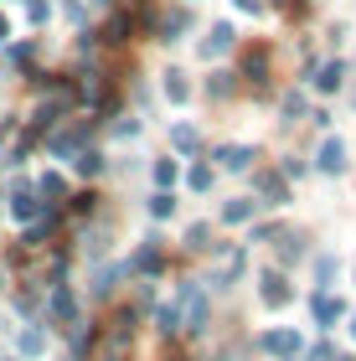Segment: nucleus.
Segmentation results:
<instances>
[{
    "label": "nucleus",
    "mask_w": 356,
    "mask_h": 361,
    "mask_svg": "<svg viewBox=\"0 0 356 361\" xmlns=\"http://www.w3.org/2000/svg\"><path fill=\"white\" fill-rule=\"evenodd\" d=\"M300 114H305V98H300V93H289V98H284V124H295Z\"/></svg>",
    "instance_id": "412c9836"
},
{
    "label": "nucleus",
    "mask_w": 356,
    "mask_h": 361,
    "mask_svg": "<svg viewBox=\"0 0 356 361\" xmlns=\"http://www.w3.org/2000/svg\"><path fill=\"white\" fill-rule=\"evenodd\" d=\"M186 26H191V11H171L166 21H160V31H166L160 42H176V31H186Z\"/></svg>",
    "instance_id": "f8f14e48"
},
{
    "label": "nucleus",
    "mask_w": 356,
    "mask_h": 361,
    "mask_svg": "<svg viewBox=\"0 0 356 361\" xmlns=\"http://www.w3.org/2000/svg\"><path fill=\"white\" fill-rule=\"evenodd\" d=\"M191 186H197V191H207V186H212V171H207V166H197V171H191Z\"/></svg>",
    "instance_id": "b1692460"
},
{
    "label": "nucleus",
    "mask_w": 356,
    "mask_h": 361,
    "mask_svg": "<svg viewBox=\"0 0 356 361\" xmlns=\"http://www.w3.org/2000/svg\"><path fill=\"white\" fill-rule=\"evenodd\" d=\"M73 166L83 171V176H99V171H104V155H99V150H83V155L73 160Z\"/></svg>",
    "instance_id": "f3484780"
},
{
    "label": "nucleus",
    "mask_w": 356,
    "mask_h": 361,
    "mask_svg": "<svg viewBox=\"0 0 356 361\" xmlns=\"http://www.w3.org/2000/svg\"><path fill=\"white\" fill-rule=\"evenodd\" d=\"M217 160H222V171H248L258 155L248 150V145H222V150H217Z\"/></svg>",
    "instance_id": "20e7f679"
},
{
    "label": "nucleus",
    "mask_w": 356,
    "mask_h": 361,
    "mask_svg": "<svg viewBox=\"0 0 356 361\" xmlns=\"http://www.w3.org/2000/svg\"><path fill=\"white\" fill-rule=\"evenodd\" d=\"M171 145H176V150H181V155H191V150H197V145H202V135H197V129H191V124H176V129H171Z\"/></svg>",
    "instance_id": "1a4fd4ad"
},
{
    "label": "nucleus",
    "mask_w": 356,
    "mask_h": 361,
    "mask_svg": "<svg viewBox=\"0 0 356 361\" xmlns=\"http://www.w3.org/2000/svg\"><path fill=\"white\" fill-rule=\"evenodd\" d=\"M264 351H279V356H289V351H300V336H289V331H269L264 341H258Z\"/></svg>",
    "instance_id": "0eeeda50"
},
{
    "label": "nucleus",
    "mask_w": 356,
    "mask_h": 361,
    "mask_svg": "<svg viewBox=\"0 0 356 361\" xmlns=\"http://www.w3.org/2000/svg\"><path fill=\"white\" fill-rule=\"evenodd\" d=\"M258 294H264L269 310H279V305H289V279H284L279 269H269V274H264V289H258Z\"/></svg>",
    "instance_id": "f257e3e1"
},
{
    "label": "nucleus",
    "mask_w": 356,
    "mask_h": 361,
    "mask_svg": "<svg viewBox=\"0 0 356 361\" xmlns=\"http://www.w3.org/2000/svg\"><path fill=\"white\" fill-rule=\"evenodd\" d=\"M42 196H62V176H42Z\"/></svg>",
    "instance_id": "393cba45"
},
{
    "label": "nucleus",
    "mask_w": 356,
    "mask_h": 361,
    "mask_svg": "<svg viewBox=\"0 0 356 361\" xmlns=\"http://www.w3.org/2000/svg\"><path fill=\"white\" fill-rule=\"evenodd\" d=\"M129 16H114V21H109V31H104V42H129Z\"/></svg>",
    "instance_id": "a211bd4d"
},
{
    "label": "nucleus",
    "mask_w": 356,
    "mask_h": 361,
    "mask_svg": "<svg viewBox=\"0 0 356 361\" xmlns=\"http://www.w3.org/2000/svg\"><path fill=\"white\" fill-rule=\"evenodd\" d=\"M6 57L16 62V68H26V62H31V57H37V47H31V42H21V47H11V52H6Z\"/></svg>",
    "instance_id": "aec40b11"
},
{
    "label": "nucleus",
    "mask_w": 356,
    "mask_h": 361,
    "mask_svg": "<svg viewBox=\"0 0 356 361\" xmlns=\"http://www.w3.org/2000/svg\"><path fill=\"white\" fill-rule=\"evenodd\" d=\"M150 212H155V217H171V212H176V202H171L166 191H160V196H150Z\"/></svg>",
    "instance_id": "4be33fe9"
},
{
    "label": "nucleus",
    "mask_w": 356,
    "mask_h": 361,
    "mask_svg": "<svg viewBox=\"0 0 356 361\" xmlns=\"http://www.w3.org/2000/svg\"><path fill=\"white\" fill-rule=\"evenodd\" d=\"M243 73H248V83H253V88H264V78H269V47H258V52H248V62H243Z\"/></svg>",
    "instance_id": "423d86ee"
},
{
    "label": "nucleus",
    "mask_w": 356,
    "mask_h": 361,
    "mask_svg": "<svg viewBox=\"0 0 356 361\" xmlns=\"http://www.w3.org/2000/svg\"><path fill=\"white\" fill-rule=\"evenodd\" d=\"M341 57H331V62H320V68H315V88L320 93H331V88H341Z\"/></svg>",
    "instance_id": "39448f33"
},
{
    "label": "nucleus",
    "mask_w": 356,
    "mask_h": 361,
    "mask_svg": "<svg viewBox=\"0 0 356 361\" xmlns=\"http://www.w3.org/2000/svg\"><path fill=\"white\" fill-rule=\"evenodd\" d=\"M155 180H160V186H171V180H176V160H160V166H155Z\"/></svg>",
    "instance_id": "5701e85b"
},
{
    "label": "nucleus",
    "mask_w": 356,
    "mask_h": 361,
    "mask_svg": "<svg viewBox=\"0 0 356 361\" xmlns=\"http://www.w3.org/2000/svg\"><path fill=\"white\" fill-rule=\"evenodd\" d=\"M351 336H356V320H351Z\"/></svg>",
    "instance_id": "cd10ccee"
},
{
    "label": "nucleus",
    "mask_w": 356,
    "mask_h": 361,
    "mask_svg": "<svg viewBox=\"0 0 356 361\" xmlns=\"http://www.w3.org/2000/svg\"><path fill=\"white\" fill-rule=\"evenodd\" d=\"M238 11H264V0H238Z\"/></svg>",
    "instance_id": "a878e982"
},
{
    "label": "nucleus",
    "mask_w": 356,
    "mask_h": 361,
    "mask_svg": "<svg viewBox=\"0 0 356 361\" xmlns=\"http://www.w3.org/2000/svg\"><path fill=\"white\" fill-rule=\"evenodd\" d=\"M207 98H233V73H212L207 78Z\"/></svg>",
    "instance_id": "ddd939ff"
},
{
    "label": "nucleus",
    "mask_w": 356,
    "mask_h": 361,
    "mask_svg": "<svg viewBox=\"0 0 356 361\" xmlns=\"http://www.w3.org/2000/svg\"><path fill=\"white\" fill-rule=\"evenodd\" d=\"M104 6H109V0H104Z\"/></svg>",
    "instance_id": "c85d7f7f"
},
{
    "label": "nucleus",
    "mask_w": 356,
    "mask_h": 361,
    "mask_svg": "<svg viewBox=\"0 0 356 361\" xmlns=\"http://www.w3.org/2000/svg\"><path fill=\"white\" fill-rule=\"evenodd\" d=\"M228 47H233V26H212V31L202 37V57L212 62V57H222V52H228Z\"/></svg>",
    "instance_id": "7ed1b4c3"
},
{
    "label": "nucleus",
    "mask_w": 356,
    "mask_h": 361,
    "mask_svg": "<svg viewBox=\"0 0 356 361\" xmlns=\"http://www.w3.org/2000/svg\"><path fill=\"white\" fill-rule=\"evenodd\" d=\"M320 171H331V176H341L346 171V140H326L320 145V160H315Z\"/></svg>",
    "instance_id": "f03ea898"
},
{
    "label": "nucleus",
    "mask_w": 356,
    "mask_h": 361,
    "mask_svg": "<svg viewBox=\"0 0 356 361\" xmlns=\"http://www.w3.org/2000/svg\"><path fill=\"white\" fill-rule=\"evenodd\" d=\"M11 212H16V217H31V212H37V202H31V191H26V186H16V196H11Z\"/></svg>",
    "instance_id": "dca6fc26"
},
{
    "label": "nucleus",
    "mask_w": 356,
    "mask_h": 361,
    "mask_svg": "<svg viewBox=\"0 0 356 361\" xmlns=\"http://www.w3.org/2000/svg\"><path fill=\"white\" fill-rule=\"evenodd\" d=\"M341 315H346L341 300H331V294H315V320H320V325H331V320H341Z\"/></svg>",
    "instance_id": "6e6552de"
},
{
    "label": "nucleus",
    "mask_w": 356,
    "mask_h": 361,
    "mask_svg": "<svg viewBox=\"0 0 356 361\" xmlns=\"http://www.w3.org/2000/svg\"><path fill=\"white\" fill-rule=\"evenodd\" d=\"M186 83H181V73H166V98H171V104H186Z\"/></svg>",
    "instance_id": "6ab92c4d"
},
{
    "label": "nucleus",
    "mask_w": 356,
    "mask_h": 361,
    "mask_svg": "<svg viewBox=\"0 0 356 361\" xmlns=\"http://www.w3.org/2000/svg\"><path fill=\"white\" fill-rule=\"evenodd\" d=\"M207 238H212V227H207V222H197V227L186 233V248H191V253H207V248H212Z\"/></svg>",
    "instance_id": "2eb2a0df"
},
{
    "label": "nucleus",
    "mask_w": 356,
    "mask_h": 361,
    "mask_svg": "<svg viewBox=\"0 0 356 361\" xmlns=\"http://www.w3.org/2000/svg\"><path fill=\"white\" fill-rule=\"evenodd\" d=\"M253 196H238V202H228V207H222V222H248L253 217Z\"/></svg>",
    "instance_id": "9b49d317"
},
{
    "label": "nucleus",
    "mask_w": 356,
    "mask_h": 361,
    "mask_svg": "<svg viewBox=\"0 0 356 361\" xmlns=\"http://www.w3.org/2000/svg\"><path fill=\"white\" fill-rule=\"evenodd\" d=\"M300 258H305V238L295 233V238H284V243H279V264H300Z\"/></svg>",
    "instance_id": "4468645a"
},
{
    "label": "nucleus",
    "mask_w": 356,
    "mask_h": 361,
    "mask_svg": "<svg viewBox=\"0 0 356 361\" xmlns=\"http://www.w3.org/2000/svg\"><path fill=\"white\" fill-rule=\"evenodd\" d=\"M11 37V21H6V16H0V42H6Z\"/></svg>",
    "instance_id": "bb28decb"
},
{
    "label": "nucleus",
    "mask_w": 356,
    "mask_h": 361,
    "mask_svg": "<svg viewBox=\"0 0 356 361\" xmlns=\"http://www.w3.org/2000/svg\"><path fill=\"white\" fill-rule=\"evenodd\" d=\"M258 191H264V202H269V207H284V180H279V176H269V171H264V176H258Z\"/></svg>",
    "instance_id": "9d476101"
}]
</instances>
